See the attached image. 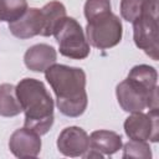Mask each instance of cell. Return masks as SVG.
<instances>
[{
	"instance_id": "cell-11",
	"label": "cell",
	"mask_w": 159,
	"mask_h": 159,
	"mask_svg": "<svg viewBox=\"0 0 159 159\" xmlns=\"http://www.w3.org/2000/svg\"><path fill=\"white\" fill-rule=\"evenodd\" d=\"M56 50L47 43H37L27 48L24 55L26 67L34 72H45L50 66L56 63Z\"/></svg>"
},
{
	"instance_id": "cell-3",
	"label": "cell",
	"mask_w": 159,
	"mask_h": 159,
	"mask_svg": "<svg viewBox=\"0 0 159 159\" xmlns=\"http://www.w3.org/2000/svg\"><path fill=\"white\" fill-rule=\"evenodd\" d=\"M132 24H133V39L135 46L143 50L152 60L158 61L159 58L158 0H145L140 15Z\"/></svg>"
},
{
	"instance_id": "cell-7",
	"label": "cell",
	"mask_w": 159,
	"mask_h": 159,
	"mask_svg": "<svg viewBox=\"0 0 159 159\" xmlns=\"http://www.w3.org/2000/svg\"><path fill=\"white\" fill-rule=\"evenodd\" d=\"M124 132L133 140L158 142L159 138V113L158 108H150L145 114L143 112L132 113L124 120Z\"/></svg>"
},
{
	"instance_id": "cell-1",
	"label": "cell",
	"mask_w": 159,
	"mask_h": 159,
	"mask_svg": "<svg viewBox=\"0 0 159 159\" xmlns=\"http://www.w3.org/2000/svg\"><path fill=\"white\" fill-rule=\"evenodd\" d=\"M58 111L67 117H80L88 103L86 92V73L82 68L53 63L45 71Z\"/></svg>"
},
{
	"instance_id": "cell-15",
	"label": "cell",
	"mask_w": 159,
	"mask_h": 159,
	"mask_svg": "<svg viewBox=\"0 0 159 159\" xmlns=\"http://www.w3.org/2000/svg\"><path fill=\"white\" fill-rule=\"evenodd\" d=\"M27 10L26 0H0V21L12 22Z\"/></svg>"
},
{
	"instance_id": "cell-13",
	"label": "cell",
	"mask_w": 159,
	"mask_h": 159,
	"mask_svg": "<svg viewBox=\"0 0 159 159\" xmlns=\"http://www.w3.org/2000/svg\"><path fill=\"white\" fill-rule=\"evenodd\" d=\"M42 17H43V30L41 36H51L53 35L56 27L61 22L63 17H66V7L60 1H50L42 9Z\"/></svg>"
},
{
	"instance_id": "cell-10",
	"label": "cell",
	"mask_w": 159,
	"mask_h": 159,
	"mask_svg": "<svg viewBox=\"0 0 159 159\" xmlns=\"http://www.w3.org/2000/svg\"><path fill=\"white\" fill-rule=\"evenodd\" d=\"M9 30L15 37L20 40L41 35L43 30V17L41 9L27 7V10L17 20L9 24Z\"/></svg>"
},
{
	"instance_id": "cell-8",
	"label": "cell",
	"mask_w": 159,
	"mask_h": 159,
	"mask_svg": "<svg viewBox=\"0 0 159 159\" xmlns=\"http://www.w3.org/2000/svg\"><path fill=\"white\" fill-rule=\"evenodd\" d=\"M57 148L66 157H83L89 149V135L80 127H67L57 138Z\"/></svg>"
},
{
	"instance_id": "cell-18",
	"label": "cell",
	"mask_w": 159,
	"mask_h": 159,
	"mask_svg": "<svg viewBox=\"0 0 159 159\" xmlns=\"http://www.w3.org/2000/svg\"><path fill=\"white\" fill-rule=\"evenodd\" d=\"M111 0H87L84 4V16L91 20L101 14L111 11Z\"/></svg>"
},
{
	"instance_id": "cell-14",
	"label": "cell",
	"mask_w": 159,
	"mask_h": 159,
	"mask_svg": "<svg viewBox=\"0 0 159 159\" xmlns=\"http://www.w3.org/2000/svg\"><path fill=\"white\" fill-rule=\"evenodd\" d=\"M22 112L16 96V89L10 83L0 84V116L15 117Z\"/></svg>"
},
{
	"instance_id": "cell-6",
	"label": "cell",
	"mask_w": 159,
	"mask_h": 159,
	"mask_svg": "<svg viewBox=\"0 0 159 159\" xmlns=\"http://www.w3.org/2000/svg\"><path fill=\"white\" fill-rule=\"evenodd\" d=\"M53 36L62 56L72 60H83L89 55V43L81 25L73 17H63L56 27Z\"/></svg>"
},
{
	"instance_id": "cell-16",
	"label": "cell",
	"mask_w": 159,
	"mask_h": 159,
	"mask_svg": "<svg viewBox=\"0 0 159 159\" xmlns=\"http://www.w3.org/2000/svg\"><path fill=\"white\" fill-rule=\"evenodd\" d=\"M124 159L135 158V159H150L152 150L147 140H133L130 139L123 147V155Z\"/></svg>"
},
{
	"instance_id": "cell-4",
	"label": "cell",
	"mask_w": 159,
	"mask_h": 159,
	"mask_svg": "<svg viewBox=\"0 0 159 159\" xmlns=\"http://www.w3.org/2000/svg\"><path fill=\"white\" fill-rule=\"evenodd\" d=\"M116 96L120 108L128 113L158 108V87H149L129 76L117 84Z\"/></svg>"
},
{
	"instance_id": "cell-9",
	"label": "cell",
	"mask_w": 159,
	"mask_h": 159,
	"mask_svg": "<svg viewBox=\"0 0 159 159\" xmlns=\"http://www.w3.org/2000/svg\"><path fill=\"white\" fill-rule=\"evenodd\" d=\"M40 134L30 128L16 129L9 139V149L17 158H35L41 152Z\"/></svg>"
},
{
	"instance_id": "cell-17",
	"label": "cell",
	"mask_w": 159,
	"mask_h": 159,
	"mask_svg": "<svg viewBox=\"0 0 159 159\" xmlns=\"http://www.w3.org/2000/svg\"><path fill=\"white\" fill-rule=\"evenodd\" d=\"M145 0H120V16L129 22H133L142 12Z\"/></svg>"
},
{
	"instance_id": "cell-12",
	"label": "cell",
	"mask_w": 159,
	"mask_h": 159,
	"mask_svg": "<svg viewBox=\"0 0 159 159\" xmlns=\"http://www.w3.org/2000/svg\"><path fill=\"white\" fill-rule=\"evenodd\" d=\"M89 149L103 155H112L122 149V137L112 130H94L89 135Z\"/></svg>"
},
{
	"instance_id": "cell-2",
	"label": "cell",
	"mask_w": 159,
	"mask_h": 159,
	"mask_svg": "<svg viewBox=\"0 0 159 159\" xmlns=\"http://www.w3.org/2000/svg\"><path fill=\"white\" fill-rule=\"evenodd\" d=\"M17 99L25 113L24 127L40 135L46 134L53 124V99L45 84L35 78H24L15 87Z\"/></svg>"
},
{
	"instance_id": "cell-5",
	"label": "cell",
	"mask_w": 159,
	"mask_h": 159,
	"mask_svg": "<svg viewBox=\"0 0 159 159\" xmlns=\"http://www.w3.org/2000/svg\"><path fill=\"white\" fill-rule=\"evenodd\" d=\"M123 27L119 17L112 11L101 14L87 20L86 39L89 45L96 48L106 50L114 47L122 40Z\"/></svg>"
}]
</instances>
